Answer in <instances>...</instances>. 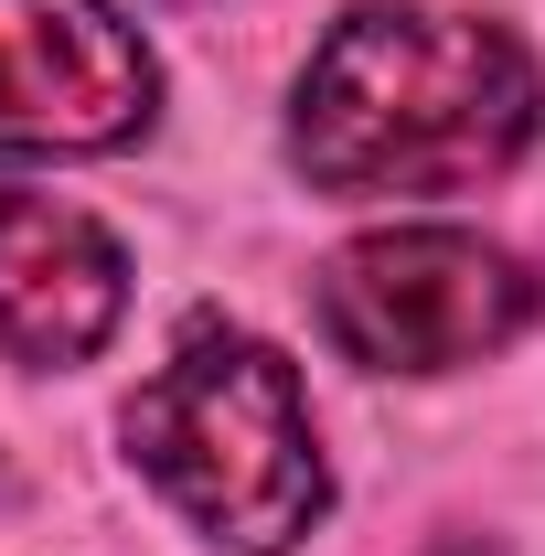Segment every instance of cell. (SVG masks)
<instances>
[{
  "label": "cell",
  "mask_w": 545,
  "mask_h": 556,
  "mask_svg": "<svg viewBox=\"0 0 545 556\" xmlns=\"http://www.w3.org/2000/svg\"><path fill=\"white\" fill-rule=\"evenodd\" d=\"M310 311L364 375H460L535 321V268L471 225H385L321 257Z\"/></svg>",
  "instance_id": "3"
},
{
  "label": "cell",
  "mask_w": 545,
  "mask_h": 556,
  "mask_svg": "<svg viewBox=\"0 0 545 556\" xmlns=\"http://www.w3.org/2000/svg\"><path fill=\"white\" fill-rule=\"evenodd\" d=\"M129 311V257L97 214L0 193V364H86Z\"/></svg>",
  "instance_id": "5"
},
{
  "label": "cell",
  "mask_w": 545,
  "mask_h": 556,
  "mask_svg": "<svg viewBox=\"0 0 545 556\" xmlns=\"http://www.w3.org/2000/svg\"><path fill=\"white\" fill-rule=\"evenodd\" d=\"M545 129L535 54L428 0H364L310 43L289 97V161L332 204H396V193H471L503 182Z\"/></svg>",
  "instance_id": "1"
},
{
  "label": "cell",
  "mask_w": 545,
  "mask_h": 556,
  "mask_svg": "<svg viewBox=\"0 0 545 556\" xmlns=\"http://www.w3.org/2000/svg\"><path fill=\"white\" fill-rule=\"evenodd\" d=\"M118 439H129L139 482L225 556H289L332 514L300 364L214 311L182 321V343L139 375V396L118 407Z\"/></svg>",
  "instance_id": "2"
},
{
  "label": "cell",
  "mask_w": 545,
  "mask_h": 556,
  "mask_svg": "<svg viewBox=\"0 0 545 556\" xmlns=\"http://www.w3.org/2000/svg\"><path fill=\"white\" fill-rule=\"evenodd\" d=\"M161 108V65L118 0H0V161H97Z\"/></svg>",
  "instance_id": "4"
}]
</instances>
